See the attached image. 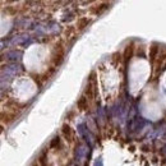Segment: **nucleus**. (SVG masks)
Masks as SVG:
<instances>
[{
	"label": "nucleus",
	"instance_id": "f257e3e1",
	"mask_svg": "<svg viewBox=\"0 0 166 166\" xmlns=\"http://www.w3.org/2000/svg\"><path fill=\"white\" fill-rule=\"evenodd\" d=\"M64 56H65V46L64 42L59 40L58 42L54 45V50H53V58H51V61H53L54 67H60L64 61Z\"/></svg>",
	"mask_w": 166,
	"mask_h": 166
},
{
	"label": "nucleus",
	"instance_id": "f03ea898",
	"mask_svg": "<svg viewBox=\"0 0 166 166\" xmlns=\"http://www.w3.org/2000/svg\"><path fill=\"white\" fill-rule=\"evenodd\" d=\"M110 8V3L109 2H102L100 4H95L92 5V7H90V13L92 14V15H100L102 13H105L106 10Z\"/></svg>",
	"mask_w": 166,
	"mask_h": 166
},
{
	"label": "nucleus",
	"instance_id": "7ed1b4c3",
	"mask_svg": "<svg viewBox=\"0 0 166 166\" xmlns=\"http://www.w3.org/2000/svg\"><path fill=\"white\" fill-rule=\"evenodd\" d=\"M165 61H166V50H162L161 53H158L156 60H155V63H153V69H155V72L158 73L160 69H161V68H164Z\"/></svg>",
	"mask_w": 166,
	"mask_h": 166
},
{
	"label": "nucleus",
	"instance_id": "20e7f679",
	"mask_svg": "<svg viewBox=\"0 0 166 166\" xmlns=\"http://www.w3.org/2000/svg\"><path fill=\"white\" fill-rule=\"evenodd\" d=\"M61 134L64 137V139L68 143H72L74 141V133H73V129L70 128L69 124H64L61 127Z\"/></svg>",
	"mask_w": 166,
	"mask_h": 166
},
{
	"label": "nucleus",
	"instance_id": "39448f33",
	"mask_svg": "<svg viewBox=\"0 0 166 166\" xmlns=\"http://www.w3.org/2000/svg\"><path fill=\"white\" fill-rule=\"evenodd\" d=\"M17 119V111H13V110H9V111H2V123L3 124H10L13 123L14 120Z\"/></svg>",
	"mask_w": 166,
	"mask_h": 166
},
{
	"label": "nucleus",
	"instance_id": "423d86ee",
	"mask_svg": "<svg viewBox=\"0 0 166 166\" xmlns=\"http://www.w3.org/2000/svg\"><path fill=\"white\" fill-rule=\"evenodd\" d=\"M134 44L130 42L129 45H127V47L124 49V53H123V60L124 63H129L133 58V54H134Z\"/></svg>",
	"mask_w": 166,
	"mask_h": 166
},
{
	"label": "nucleus",
	"instance_id": "0eeeda50",
	"mask_svg": "<svg viewBox=\"0 0 166 166\" xmlns=\"http://www.w3.org/2000/svg\"><path fill=\"white\" fill-rule=\"evenodd\" d=\"M158 53H160V46L157 44H152L150 46V50H148V59H150L152 64L155 63V60H156Z\"/></svg>",
	"mask_w": 166,
	"mask_h": 166
},
{
	"label": "nucleus",
	"instance_id": "6e6552de",
	"mask_svg": "<svg viewBox=\"0 0 166 166\" xmlns=\"http://www.w3.org/2000/svg\"><path fill=\"white\" fill-rule=\"evenodd\" d=\"M88 101L90 100L87 99V96L83 93L77 101V109L79 111H87L88 110Z\"/></svg>",
	"mask_w": 166,
	"mask_h": 166
},
{
	"label": "nucleus",
	"instance_id": "1a4fd4ad",
	"mask_svg": "<svg viewBox=\"0 0 166 166\" xmlns=\"http://www.w3.org/2000/svg\"><path fill=\"white\" fill-rule=\"evenodd\" d=\"M77 27L76 26H68L64 31V36L67 40H73L77 37Z\"/></svg>",
	"mask_w": 166,
	"mask_h": 166
},
{
	"label": "nucleus",
	"instance_id": "9d476101",
	"mask_svg": "<svg viewBox=\"0 0 166 166\" xmlns=\"http://www.w3.org/2000/svg\"><path fill=\"white\" fill-rule=\"evenodd\" d=\"M90 24V19L87 18V17H81V18H78L77 22H76V27L78 31H83L86 30V28L88 27Z\"/></svg>",
	"mask_w": 166,
	"mask_h": 166
},
{
	"label": "nucleus",
	"instance_id": "9b49d317",
	"mask_svg": "<svg viewBox=\"0 0 166 166\" xmlns=\"http://www.w3.org/2000/svg\"><path fill=\"white\" fill-rule=\"evenodd\" d=\"M21 12L19 7H13V5H8L7 8H4V13H7L8 15H15L17 13Z\"/></svg>",
	"mask_w": 166,
	"mask_h": 166
},
{
	"label": "nucleus",
	"instance_id": "f8f14e48",
	"mask_svg": "<svg viewBox=\"0 0 166 166\" xmlns=\"http://www.w3.org/2000/svg\"><path fill=\"white\" fill-rule=\"evenodd\" d=\"M60 146V137H55L50 142V148H58Z\"/></svg>",
	"mask_w": 166,
	"mask_h": 166
},
{
	"label": "nucleus",
	"instance_id": "ddd939ff",
	"mask_svg": "<svg viewBox=\"0 0 166 166\" xmlns=\"http://www.w3.org/2000/svg\"><path fill=\"white\" fill-rule=\"evenodd\" d=\"M111 60H112V63H114V64H115V65H118V64H119V63H120V61H122V60H123V56H122V55H120L119 53H115V54H114V55H112V58H111Z\"/></svg>",
	"mask_w": 166,
	"mask_h": 166
},
{
	"label": "nucleus",
	"instance_id": "4468645a",
	"mask_svg": "<svg viewBox=\"0 0 166 166\" xmlns=\"http://www.w3.org/2000/svg\"><path fill=\"white\" fill-rule=\"evenodd\" d=\"M95 2H97V0H83L82 4H83V5H87V4H92V3H95Z\"/></svg>",
	"mask_w": 166,
	"mask_h": 166
},
{
	"label": "nucleus",
	"instance_id": "2eb2a0df",
	"mask_svg": "<svg viewBox=\"0 0 166 166\" xmlns=\"http://www.w3.org/2000/svg\"><path fill=\"white\" fill-rule=\"evenodd\" d=\"M17 2H21V0H7V3H17Z\"/></svg>",
	"mask_w": 166,
	"mask_h": 166
},
{
	"label": "nucleus",
	"instance_id": "dca6fc26",
	"mask_svg": "<svg viewBox=\"0 0 166 166\" xmlns=\"http://www.w3.org/2000/svg\"><path fill=\"white\" fill-rule=\"evenodd\" d=\"M104 2H110V0H104Z\"/></svg>",
	"mask_w": 166,
	"mask_h": 166
}]
</instances>
